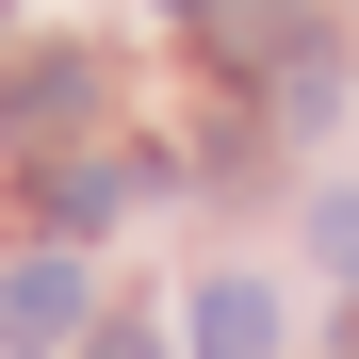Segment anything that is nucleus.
<instances>
[{
    "instance_id": "obj_1",
    "label": "nucleus",
    "mask_w": 359,
    "mask_h": 359,
    "mask_svg": "<svg viewBox=\"0 0 359 359\" xmlns=\"http://www.w3.org/2000/svg\"><path fill=\"white\" fill-rule=\"evenodd\" d=\"M49 343H82V262L66 245H33L0 278V359H49Z\"/></svg>"
},
{
    "instance_id": "obj_2",
    "label": "nucleus",
    "mask_w": 359,
    "mask_h": 359,
    "mask_svg": "<svg viewBox=\"0 0 359 359\" xmlns=\"http://www.w3.org/2000/svg\"><path fill=\"white\" fill-rule=\"evenodd\" d=\"M147 196H163V163H49V180H33L49 245H82V229H114V212H147Z\"/></svg>"
},
{
    "instance_id": "obj_3",
    "label": "nucleus",
    "mask_w": 359,
    "mask_h": 359,
    "mask_svg": "<svg viewBox=\"0 0 359 359\" xmlns=\"http://www.w3.org/2000/svg\"><path fill=\"white\" fill-rule=\"evenodd\" d=\"M82 114H98V66H82V49H33V66L0 82V131H17V147H66Z\"/></svg>"
},
{
    "instance_id": "obj_4",
    "label": "nucleus",
    "mask_w": 359,
    "mask_h": 359,
    "mask_svg": "<svg viewBox=\"0 0 359 359\" xmlns=\"http://www.w3.org/2000/svg\"><path fill=\"white\" fill-rule=\"evenodd\" d=\"M180 327H196V359H278V294H262V278H196Z\"/></svg>"
},
{
    "instance_id": "obj_5",
    "label": "nucleus",
    "mask_w": 359,
    "mask_h": 359,
    "mask_svg": "<svg viewBox=\"0 0 359 359\" xmlns=\"http://www.w3.org/2000/svg\"><path fill=\"white\" fill-rule=\"evenodd\" d=\"M311 229H327V262L359 278V196H311Z\"/></svg>"
},
{
    "instance_id": "obj_6",
    "label": "nucleus",
    "mask_w": 359,
    "mask_h": 359,
    "mask_svg": "<svg viewBox=\"0 0 359 359\" xmlns=\"http://www.w3.org/2000/svg\"><path fill=\"white\" fill-rule=\"evenodd\" d=\"M82 359H163V343H147V327H98V343H82Z\"/></svg>"
},
{
    "instance_id": "obj_7",
    "label": "nucleus",
    "mask_w": 359,
    "mask_h": 359,
    "mask_svg": "<svg viewBox=\"0 0 359 359\" xmlns=\"http://www.w3.org/2000/svg\"><path fill=\"white\" fill-rule=\"evenodd\" d=\"M163 17H212V0H163Z\"/></svg>"
}]
</instances>
